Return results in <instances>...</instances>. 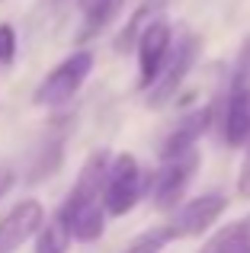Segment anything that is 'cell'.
<instances>
[{"instance_id":"30bf717a","label":"cell","mask_w":250,"mask_h":253,"mask_svg":"<svg viewBox=\"0 0 250 253\" xmlns=\"http://www.w3.org/2000/svg\"><path fill=\"white\" fill-rule=\"evenodd\" d=\"M167 3H170V0H141V3L131 10V16L125 19V26L119 29V36H116V51H119V55H128V51H135L138 36H141V32L148 29L154 19L164 16Z\"/></svg>"},{"instance_id":"9a60e30c","label":"cell","mask_w":250,"mask_h":253,"mask_svg":"<svg viewBox=\"0 0 250 253\" xmlns=\"http://www.w3.org/2000/svg\"><path fill=\"white\" fill-rule=\"evenodd\" d=\"M170 241H176L173 228H170V224H161V228H151V231H144V234H138L125 253H161Z\"/></svg>"},{"instance_id":"ba28073f","label":"cell","mask_w":250,"mask_h":253,"mask_svg":"<svg viewBox=\"0 0 250 253\" xmlns=\"http://www.w3.org/2000/svg\"><path fill=\"white\" fill-rule=\"evenodd\" d=\"M61 211L68 215L71 228H74V241L81 244H93L103 237L106 231V205L103 199H64Z\"/></svg>"},{"instance_id":"5bb4252c","label":"cell","mask_w":250,"mask_h":253,"mask_svg":"<svg viewBox=\"0 0 250 253\" xmlns=\"http://www.w3.org/2000/svg\"><path fill=\"white\" fill-rule=\"evenodd\" d=\"M202 253H250V218L221 228L218 234L202 247Z\"/></svg>"},{"instance_id":"8fae6325","label":"cell","mask_w":250,"mask_h":253,"mask_svg":"<svg viewBox=\"0 0 250 253\" xmlns=\"http://www.w3.org/2000/svg\"><path fill=\"white\" fill-rule=\"evenodd\" d=\"M109 167H113L109 151H96V154L83 164L77 183L71 186V192H68V199H103V186H106Z\"/></svg>"},{"instance_id":"6da1fadb","label":"cell","mask_w":250,"mask_h":253,"mask_svg":"<svg viewBox=\"0 0 250 253\" xmlns=\"http://www.w3.org/2000/svg\"><path fill=\"white\" fill-rule=\"evenodd\" d=\"M90 71H93V51L90 48H81V51H74V55H68L61 64H55V68L45 74L42 84L36 86L32 103L36 106H48V109L71 103L74 93L81 90L83 81L90 77Z\"/></svg>"},{"instance_id":"ac0fdd59","label":"cell","mask_w":250,"mask_h":253,"mask_svg":"<svg viewBox=\"0 0 250 253\" xmlns=\"http://www.w3.org/2000/svg\"><path fill=\"white\" fill-rule=\"evenodd\" d=\"M238 196L250 199V141H247V154H244V164H241V173H238Z\"/></svg>"},{"instance_id":"7a4b0ae2","label":"cell","mask_w":250,"mask_h":253,"mask_svg":"<svg viewBox=\"0 0 250 253\" xmlns=\"http://www.w3.org/2000/svg\"><path fill=\"white\" fill-rule=\"evenodd\" d=\"M199 51H202V39L196 32H183L176 39L167 61H164V68H161V74H157V81L148 86V109H161V106H167L176 96V90L183 86V81L193 71Z\"/></svg>"},{"instance_id":"d6986e66","label":"cell","mask_w":250,"mask_h":253,"mask_svg":"<svg viewBox=\"0 0 250 253\" xmlns=\"http://www.w3.org/2000/svg\"><path fill=\"white\" fill-rule=\"evenodd\" d=\"M13 183H16V176H13V170H0V202H3V199L10 196Z\"/></svg>"},{"instance_id":"e0dca14e","label":"cell","mask_w":250,"mask_h":253,"mask_svg":"<svg viewBox=\"0 0 250 253\" xmlns=\"http://www.w3.org/2000/svg\"><path fill=\"white\" fill-rule=\"evenodd\" d=\"M16 61V29L13 23H0V68Z\"/></svg>"},{"instance_id":"8992f818","label":"cell","mask_w":250,"mask_h":253,"mask_svg":"<svg viewBox=\"0 0 250 253\" xmlns=\"http://www.w3.org/2000/svg\"><path fill=\"white\" fill-rule=\"evenodd\" d=\"M228 199L221 192H206V196H196L170 218V228H173V237H199L225 215Z\"/></svg>"},{"instance_id":"5b68a950","label":"cell","mask_w":250,"mask_h":253,"mask_svg":"<svg viewBox=\"0 0 250 253\" xmlns=\"http://www.w3.org/2000/svg\"><path fill=\"white\" fill-rule=\"evenodd\" d=\"M170 48H173V29L164 23V16L154 19V23L138 36L135 51H138V86H141V90H148V86L157 81Z\"/></svg>"},{"instance_id":"4fadbf2b","label":"cell","mask_w":250,"mask_h":253,"mask_svg":"<svg viewBox=\"0 0 250 253\" xmlns=\"http://www.w3.org/2000/svg\"><path fill=\"white\" fill-rule=\"evenodd\" d=\"M77 6L83 13V29L77 32V45H83L109 23V16L122 6V0H77Z\"/></svg>"},{"instance_id":"9c48e42d","label":"cell","mask_w":250,"mask_h":253,"mask_svg":"<svg viewBox=\"0 0 250 253\" xmlns=\"http://www.w3.org/2000/svg\"><path fill=\"white\" fill-rule=\"evenodd\" d=\"M208 122H212V106H202V109L189 112L186 119H180V122L173 125V131H170L161 141V148H157L161 161H170V157H180V154H186V151H193L196 141L202 138V131L208 128Z\"/></svg>"},{"instance_id":"2e32d148","label":"cell","mask_w":250,"mask_h":253,"mask_svg":"<svg viewBox=\"0 0 250 253\" xmlns=\"http://www.w3.org/2000/svg\"><path fill=\"white\" fill-rule=\"evenodd\" d=\"M231 86L238 90H250V36L244 39L238 51V64H234V74H231Z\"/></svg>"},{"instance_id":"277c9868","label":"cell","mask_w":250,"mask_h":253,"mask_svg":"<svg viewBox=\"0 0 250 253\" xmlns=\"http://www.w3.org/2000/svg\"><path fill=\"white\" fill-rule=\"evenodd\" d=\"M196 170H199V151L196 148L180 154V157L164 161V167L157 170V179H154V209L157 211H173L180 205V199L186 196Z\"/></svg>"},{"instance_id":"7c38bea8","label":"cell","mask_w":250,"mask_h":253,"mask_svg":"<svg viewBox=\"0 0 250 253\" xmlns=\"http://www.w3.org/2000/svg\"><path fill=\"white\" fill-rule=\"evenodd\" d=\"M71 241H74V228H71L68 215L58 209L55 218L45 221L42 231L36 234V253H68Z\"/></svg>"},{"instance_id":"3957f363","label":"cell","mask_w":250,"mask_h":253,"mask_svg":"<svg viewBox=\"0 0 250 253\" xmlns=\"http://www.w3.org/2000/svg\"><path fill=\"white\" fill-rule=\"evenodd\" d=\"M141 199V167L131 154H116L113 167L106 173V186H103V205H106L109 218H122Z\"/></svg>"},{"instance_id":"52a82bcc","label":"cell","mask_w":250,"mask_h":253,"mask_svg":"<svg viewBox=\"0 0 250 253\" xmlns=\"http://www.w3.org/2000/svg\"><path fill=\"white\" fill-rule=\"evenodd\" d=\"M42 224H45V209L39 199L16 202L0 221V253H16L26 241H32L42 231Z\"/></svg>"}]
</instances>
